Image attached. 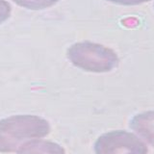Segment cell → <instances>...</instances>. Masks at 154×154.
Instances as JSON below:
<instances>
[{
    "mask_svg": "<svg viewBox=\"0 0 154 154\" xmlns=\"http://www.w3.org/2000/svg\"><path fill=\"white\" fill-rule=\"evenodd\" d=\"M130 127L140 138L154 146V111H146L134 116Z\"/></svg>",
    "mask_w": 154,
    "mask_h": 154,
    "instance_id": "obj_4",
    "label": "cell"
},
{
    "mask_svg": "<svg viewBox=\"0 0 154 154\" xmlns=\"http://www.w3.org/2000/svg\"><path fill=\"white\" fill-rule=\"evenodd\" d=\"M67 58L75 66L90 72H108L119 65V59L114 50L102 45L81 42L67 49Z\"/></svg>",
    "mask_w": 154,
    "mask_h": 154,
    "instance_id": "obj_2",
    "label": "cell"
},
{
    "mask_svg": "<svg viewBox=\"0 0 154 154\" xmlns=\"http://www.w3.org/2000/svg\"><path fill=\"white\" fill-rule=\"evenodd\" d=\"M109 2L119 5H126V6H132V5H139L148 2L149 0H107Z\"/></svg>",
    "mask_w": 154,
    "mask_h": 154,
    "instance_id": "obj_8",
    "label": "cell"
},
{
    "mask_svg": "<svg viewBox=\"0 0 154 154\" xmlns=\"http://www.w3.org/2000/svg\"><path fill=\"white\" fill-rule=\"evenodd\" d=\"M17 154H66L60 144L45 140H30L22 143Z\"/></svg>",
    "mask_w": 154,
    "mask_h": 154,
    "instance_id": "obj_5",
    "label": "cell"
},
{
    "mask_svg": "<svg viewBox=\"0 0 154 154\" xmlns=\"http://www.w3.org/2000/svg\"><path fill=\"white\" fill-rule=\"evenodd\" d=\"M13 1L19 6L26 9L42 10L53 6L59 0H13Z\"/></svg>",
    "mask_w": 154,
    "mask_h": 154,
    "instance_id": "obj_6",
    "label": "cell"
},
{
    "mask_svg": "<svg viewBox=\"0 0 154 154\" xmlns=\"http://www.w3.org/2000/svg\"><path fill=\"white\" fill-rule=\"evenodd\" d=\"M50 125L45 119L32 115L13 116L0 120V152H13L30 140L45 137Z\"/></svg>",
    "mask_w": 154,
    "mask_h": 154,
    "instance_id": "obj_1",
    "label": "cell"
},
{
    "mask_svg": "<svg viewBox=\"0 0 154 154\" xmlns=\"http://www.w3.org/2000/svg\"><path fill=\"white\" fill-rule=\"evenodd\" d=\"M95 154H146L143 140L127 131L117 130L105 133L94 143Z\"/></svg>",
    "mask_w": 154,
    "mask_h": 154,
    "instance_id": "obj_3",
    "label": "cell"
},
{
    "mask_svg": "<svg viewBox=\"0 0 154 154\" xmlns=\"http://www.w3.org/2000/svg\"><path fill=\"white\" fill-rule=\"evenodd\" d=\"M12 8L6 0H0V24L6 21L11 16Z\"/></svg>",
    "mask_w": 154,
    "mask_h": 154,
    "instance_id": "obj_7",
    "label": "cell"
}]
</instances>
